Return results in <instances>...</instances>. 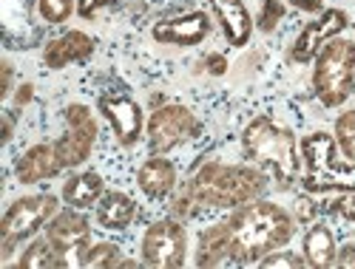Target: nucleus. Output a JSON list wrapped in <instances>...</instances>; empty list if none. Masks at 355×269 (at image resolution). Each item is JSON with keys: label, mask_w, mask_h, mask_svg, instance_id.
I'll return each instance as SVG.
<instances>
[{"label": "nucleus", "mask_w": 355, "mask_h": 269, "mask_svg": "<svg viewBox=\"0 0 355 269\" xmlns=\"http://www.w3.org/2000/svg\"><path fill=\"white\" fill-rule=\"evenodd\" d=\"M256 266H264V269H302V266H307V261H304V255L293 252V250H273Z\"/></svg>", "instance_id": "obj_27"}, {"label": "nucleus", "mask_w": 355, "mask_h": 269, "mask_svg": "<svg viewBox=\"0 0 355 269\" xmlns=\"http://www.w3.org/2000/svg\"><path fill=\"white\" fill-rule=\"evenodd\" d=\"M313 91L324 108H341L355 91V40L333 37L315 54Z\"/></svg>", "instance_id": "obj_5"}, {"label": "nucleus", "mask_w": 355, "mask_h": 269, "mask_svg": "<svg viewBox=\"0 0 355 269\" xmlns=\"http://www.w3.org/2000/svg\"><path fill=\"white\" fill-rule=\"evenodd\" d=\"M100 113L114 128V136L123 147H131L142 136V108L128 94H103L97 102Z\"/></svg>", "instance_id": "obj_12"}, {"label": "nucleus", "mask_w": 355, "mask_h": 269, "mask_svg": "<svg viewBox=\"0 0 355 269\" xmlns=\"http://www.w3.org/2000/svg\"><path fill=\"white\" fill-rule=\"evenodd\" d=\"M230 238V258L233 266L259 263L273 250H282L295 235V219L282 204L268 198H253L236 207L233 216L225 219Z\"/></svg>", "instance_id": "obj_1"}, {"label": "nucleus", "mask_w": 355, "mask_h": 269, "mask_svg": "<svg viewBox=\"0 0 355 269\" xmlns=\"http://www.w3.org/2000/svg\"><path fill=\"white\" fill-rule=\"evenodd\" d=\"M347 26H349V17L344 9H324L318 20H313L302 28V35L295 37V43L290 48V57L295 63H310V59H315V54L321 51L324 43H330L333 37H341Z\"/></svg>", "instance_id": "obj_11"}, {"label": "nucleus", "mask_w": 355, "mask_h": 269, "mask_svg": "<svg viewBox=\"0 0 355 269\" xmlns=\"http://www.w3.org/2000/svg\"><path fill=\"white\" fill-rule=\"evenodd\" d=\"M46 238L60 252L63 269L85 266V255L92 250V221L77 207H66V210H57L46 224Z\"/></svg>", "instance_id": "obj_9"}, {"label": "nucleus", "mask_w": 355, "mask_h": 269, "mask_svg": "<svg viewBox=\"0 0 355 269\" xmlns=\"http://www.w3.org/2000/svg\"><path fill=\"white\" fill-rule=\"evenodd\" d=\"M116 0H77V15L80 17H94L100 9H105V6H114Z\"/></svg>", "instance_id": "obj_31"}, {"label": "nucleus", "mask_w": 355, "mask_h": 269, "mask_svg": "<svg viewBox=\"0 0 355 269\" xmlns=\"http://www.w3.org/2000/svg\"><path fill=\"white\" fill-rule=\"evenodd\" d=\"M302 162L307 165V173L302 176V187L307 193H355V165L336 159V136L315 131L299 142Z\"/></svg>", "instance_id": "obj_4"}, {"label": "nucleus", "mask_w": 355, "mask_h": 269, "mask_svg": "<svg viewBox=\"0 0 355 269\" xmlns=\"http://www.w3.org/2000/svg\"><path fill=\"white\" fill-rule=\"evenodd\" d=\"M105 193V182L97 170H85V173H74L63 182V201L77 210H92L97 207V201Z\"/></svg>", "instance_id": "obj_19"}, {"label": "nucleus", "mask_w": 355, "mask_h": 269, "mask_svg": "<svg viewBox=\"0 0 355 269\" xmlns=\"http://www.w3.org/2000/svg\"><path fill=\"white\" fill-rule=\"evenodd\" d=\"M171 210H173V219L185 221V219H191V216L199 213V204H196V201L191 198V193L185 190L182 196H176V198H173V207H171Z\"/></svg>", "instance_id": "obj_30"}, {"label": "nucleus", "mask_w": 355, "mask_h": 269, "mask_svg": "<svg viewBox=\"0 0 355 269\" xmlns=\"http://www.w3.org/2000/svg\"><path fill=\"white\" fill-rule=\"evenodd\" d=\"M32 26V0H3V35L6 46L12 48L17 28Z\"/></svg>", "instance_id": "obj_23"}, {"label": "nucleus", "mask_w": 355, "mask_h": 269, "mask_svg": "<svg viewBox=\"0 0 355 269\" xmlns=\"http://www.w3.org/2000/svg\"><path fill=\"white\" fill-rule=\"evenodd\" d=\"M63 170L60 159H57L54 145H32L26 154H20L17 165H15V176L20 185H40L46 178H54L57 173Z\"/></svg>", "instance_id": "obj_16"}, {"label": "nucleus", "mask_w": 355, "mask_h": 269, "mask_svg": "<svg viewBox=\"0 0 355 269\" xmlns=\"http://www.w3.org/2000/svg\"><path fill=\"white\" fill-rule=\"evenodd\" d=\"M37 12L49 26H60L74 15V0H37Z\"/></svg>", "instance_id": "obj_26"}, {"label": "nucleus", "mask_w": 355, "mask_h": 269, "mask_svg": "<svg viewBox=\"0 0 355 269\" xmlns=\"http://www.w3.org/2000/svg\"><path fill=\"white\" fill-rule=\"evenodd\" d=\"M245 156L259 165L279 187H290L302 170V147L295 133L270 116H256L242 133Z\"/></svg>", "instance_id": "obj_3"}, {"label": "nucleus", "mask_w": 355, "mask_h": 269, "mask_svg": "<svg viewBox=\"0 0 355 269\" xmlns=\"http://www.w3.org/2000/svg\"><path fill=\"white\" fill-rule=\"evenodd\" d=\"M336 266H341V269H355V244L338 247V252H336Z\"/></svg>", "instance_id": "obj_32"}, {"label": "nucleus", "mask_w": 355, "mask_h": 269, "mask_svg": "<svg viewBox=\"0 0 355 269\" xmlns=\"http://www.w3.org/2000/svg\"><path fill=\"white\" fill-rule=\"evenodd\" d=\"M151 35L157 43H165V46H199L205 37L211 35V17L205 12H191V15H182V17H171V20H162L151 28Z\"/></svg>", "instance_id": "obj_13"}, {"label": "nucleus", "mask_w": 355, "mask_h": 269, "mask_svg": "<svg viewBox=\"0 0 355 269\" xmlns=\"http://www.w3.org/2000/svg\"><path fill=\"white\" fill-rule=\"evenodd\" d=\"M17 266L20 269H63V258L43 235V238H32L28 241V247L17 258Z\"/></svg>", "instance_id": "obj_22"}, {"label": "nucleus", "mask_w": 355, "mask_h": 269, "mask_svg": "<svg viewBox=\"0 0 355 269\" xmlns=\"http://www.w3.org/2000/svg\"><path fill=\"white\" fill-rule=\"evenodd\" d=\"M324 210L344 219V221H355V193L347 190V193H336L327 204H324Z\"/></svg>", "instance_id": "obj_28"}, {"label": "nucleus", "mask_w": 355, "mask_h": 269, "mask_svg": "<svg viewBox=\"0 0 355 269\" xmlns=\"http://www.w3.org/2000/svg\"><path fill=\"white\" fill-rule=\"evenodd\" d=\"M196 266H233L230 258V238H227V224H211L208 230L199 232L196 244Z\"/></svg>", "instance_id": "obj_20"}, {"label": "nucleus", "mask_w": 355, "mask_h": 269, "mask_svg": "<svg viewBox=\"0 0 355 269\" xmlns=\"http://www.w3.org/2000/svg\"><path fill=\"white\" fill-rule=\"evenodd\" d=\"M188 261V232L180 219H159L142 235V263L154 269H180Z\"/></svg>", "instance_id": "obj_8"}, {"label": "nucleus", "mask_w": 355, "mask_h": 269, "mask_svg": "<svg viewBox=\"0 0 355 269\" xmlns=\"http://www.w3.org/2000/svg\"><path fill=\"white\" fill-rule=\"evenodd\" d=\"M94 210H97V227H103L108 232H123L131 227V221L137 216V204L123 190H108V193H103Z\"/></svg>", "instance_id": "obj_18"}, {"label": "nucleus", "mask_w": 355, "mask_h": 269, "mask_svg": "<svg viewBox=\"0 0 355 269\" xmlns=\"http://www.w3.org/2000/svg\"><path fill=\"white\" fill-rule=\"evenodd\" d=\"M0 71H3V91H0V94H3V97H9V94H12V80H15V68H12L9 63H3V66H0Z\"/></svg>", "instance_id": "obj_36"}, {"label": "nucleus", "mask_w": 355, "mask_h": 269, "mask_svg": "<svg viewBox=\"0 0 355 269\" xmlns=\"http://www.w3.org/2000/svg\"><path fill=\"white\" fill-rule=\"evenodd\" d=\"M287 3L295 6V9H302V12H318L324 6V0H287Z\"/></svg>", "instance_id": "obj_35"}, {"label": "nucleus", "mask_w": 355, "mask_h": 269, "mask_svg": "<svg viewBox=\"0 0 355 269\" xmlns=\"http://www.w3.org/2000/svg\"><path fill=\"white\" fill-rule=\"evenodd\" d=\"M120 263H123V250L108 241L94 244L85 255V266L92 269H120Z\"/></svg>", "instance_id": "obj_25"}, {"label": "nucleus", "mask_w": 355, "mask_h": 269, "mask_svg": "<svg viewBox=\"0 0 355 269\" xmlns=\"http://www.w3.org/2000/svg\"><path fill=\"white\" fill-rule=\"evenodd\" d=\"M199 133V119L188 105L168 102L157 108L145 122V139H148V154L165 156L173 147L185 145Z\"/></svg>", "instance_id": "obj_7"}, {"label": "nucleus", "mask_w": 355, "mask_h": 269, "mask_svg": "<svg viewBox=\"0 0 355 269\" xmlns=\"http://www.w3.org/2000/svg\"><path fill=\"white\" fill-rule=\"evenodd\" d=\"M282 17H284V3L282 0H264L261 15H259V28L261 32H273Z\"/></svg>", "instance_id": "obj_29"}, {"label": "nucleus", "mask_w": 355, "mask_h": 269, "mask_svg": "<svg viewBox=\"0 0 355 269\" xmlns=\"http://www.w3.org/2000/svg\"><path fill=\"white\" fill-rule=\"evenodd\" d=\"M66 122H69V131L54 142V151H57V159H60L63 170H74L80 167L85 159H92V151L97 145V136H100V128H97V119L92 113L88 105H69L63 111Z\"/></svg>", "instance_id": "obj_10"}, {"label": "nucleus", "mask_w": 355, "mask_h": 269, "mask_svg": "<svg viewBox=\"0 0 355 269\" xmlns=\"http://www.w3.org/2000/svg\"><path fill=\"white\" fill-rule=\"evenodd\" d=\"M176 182H180L176 165L171 159H165V156L145 159L142 167L137 170V185H139V190L151 201H159V198L171 196L176 190Z\"/></svg>", "instance_id": "obj_17"}, {"label": "nucleus", "mask_w": 355, "mask_h": 269, "mask_svg": "<svg viewBox=\"0 0 355 269\" xmlns=\"http://www.w3.org/2000/svg\"><path fill=\"white\" fill-rule=\"evenodd\" d=\"M336 252H338V244H336V235L330 232L327 224H313L304 235V261L307 266L313 269H330L336 266Z\"/></svg>", "instance_id": "obj_21"}, {"label": "nucleus", "mask_w": 355, "mask_h": 269, "mask_svg": "<svg viewBox=\"0 0 355 269\" xmlns=\"http://www.w3.org/2000/svg\"><path fill=\"white\" fill-rule=\"evenodd\" d=\"M32 97H35V85H32V82H23V85L17 88L15 102H17V105H26V102H32Z\"/></svg>", "instance_id": "obj_34"}, {"label": "nucleus", "mask_w": 355, "mask_h": 269, "mask_svg": "<svg viewBox=\"0 0 355 269\" xmlns=\"http://www.w3.org/2000/svg\"><path fill=\"white\" fill-rule=\"evenodd\" d=\"M94 37L92 35H85V32H66L60 37H54L43 46V63L46 68L51 71H60L71 63H85L88 57L94 54Z\"/></svg>", "instance_id": "obj_14"}, {"label": "nucleus", "mask_w": 355, "mask_h": 269, "mask_svg": "<svg viewBox=\"0 0 355 269\" xmlns=\"http://www.w3.org/2000/svg\"><path fill=\"white\" fill-rule=\"evenodd\" d=\"M205 68H208L214 77H222L227 71V59L222 54H208V59H205Z\"/></svg>", "instance_id": "obj_33"}, {"label": "nucleus", "mask_w": 355, "mask_h": 269, "mask_svg": "<svg viewBox=\"0 0 355 269\" xmlns=\"http://www.w3.org/2000/svg\"><path fill=\"white\" fill-rule=\"evenodd\" d=\"M211 9L222 26L227 46L245 48L253 37V17L245 6V0H211Z\"/></svg>", "instance_id": "obj_15"}, {"label": "nucleus", "mask_w": 355, "mask_h": 269, "mask_svg": "<svg viewBox=\"0 0 355 269\" xmlns=\"http://www.w3.org/2000/svg\"><path fill=\"white\" fill-rule=\"evenodd\" d=\"M12 133H15V119H12V113L6 111V113H3V145L12 142Z\"/></svg>", "instance_id": "obj_37"}, {"label": "nucleus", "mask_w": 355, "mask_h": 269, "mask_svg": "<svg viewBox=\"0 0 355 269\" xmlns=\"http://www.w3.org/2000/svg\"><path fill=\"white\" fill-rule=\"evenodd\" d=\"M336 145L341 147L344 159L355 165V108L344 111L336 119Z\"/></svg>", "instance_id": "obj_24"}, {"label": "nucleus", "mask_w": 355, "mask_h": 269, "mask_svg": "<svg viewBox=\"0 0 355 269\" xmlns=\"http://www.w3.org/2000/svg\"><path fill=\"white\" fill-rule=\"evenodd\" d=\"M199 210H236L268 190V173L250 165L205 162L185 185Z\"/></svg>", "instance_id": "obj_2"}, {"label": "nucleus", "mask_w": 355, "mask_h": 269, "mask_svg": "<svg viewBox=\"0 0 355 269\" xmlns=\"http://www.w3.org/2000/svg\"><path fill=\"white\" fill-rule=\"evenodd\" d=\"M57 210H60V201L51 193L23 196L12 201L9 210L3 213V221H0V258L9 261L17 244H23L26 238H35L40 230H46V224L51 221Z\"/></svg>", "instance_id": "obj_6"}]
</instances>
